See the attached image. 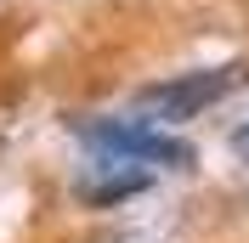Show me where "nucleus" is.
<instances>
[{
  "label": "nucleus",
  "mask_w": 249,
  "mask_h": 243,
  "mask_svg": "<svg viewBox=\"0 0 249 243\" xmlns=\"http://www.w3.org/2000/svg\"><path fill=\"white\" fill-rule=\"evenodd\" d=\"M249 74V62H221V68H193V74H170L136 91V119L147 124H187L204 107H215L227 91H238Z\"/></svg>",
  "instance_id": "nucleus-1"
},
{
  "label": "nucleus",
  "mask_w": 249,
  "mask_h": 243,
  "mask_svg": "<svg viewBox=\"0 0 249 243\" xmlns=\"http://www.w3.org/2000/svg\"><path fill=\"white\" fill-rule=\"evenodd\" d=\"M79 141L96 147L102 158H124V164H142V170H187L193 164V147L176 141L164 124H147V119H74Z\"/></svg>",
  "instance_id": "nucleus-2"
},
{
  "label": "nucleus",
  "mask_w": 249,
  "mask_h": 243,
  "mask_svg": "<svg viewBox=\"0 0 249 243\" xmlns=\"http://www.w3.org/2000/svg\"><path fill=\"white\" fill-rule=\"evenodd\" d=\"M153 187V170H142V164H124V158H102L96 153L91 170L79 175V198L91 204V209H113V204H124V198H136Z\"/></svg>",
  "instance_id": "nucleus-3"
},
{
  "label": "nucleus",
  "mask_w": 249,
  "mask_h": 243,
  "mask_svg": "<svg viewBox=\"0 0 249 243\" xmlns=\"http://www.w3.org/2000/svg\"><path fill=\"white\" fill-rule=\"evenodd\" d=\"M232 153H244V158H249V119L232 130Z\"/></svg>",
  "instance_id": "nucleus-4"
}]
</instances>
